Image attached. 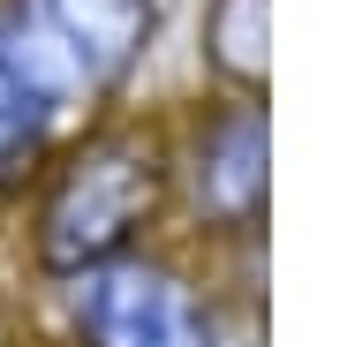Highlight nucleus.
<instances>
[{"mask_svg": "<svg viewBox=\"0 0 355 347\" xmlns=\"http://www.w3.org/2000/svg\"><path fill=\"white\" fill-rule=\"evenodd\" d=\"M265 0H212V69L234 83H265Z\"/></svg>", "mask_w": 355, "mask_h": 347, "instance_id": "423d86ee", "label": "nucleus"}, {"mask_svg": "<svg viewBox=\"0 0 355 347\" xmlns=\"http://www.w3.org/2000/svg\"><path fill=\"white\" fill-rule=\"evenodd\" d=\"M76 317L83 347H212V325L189 302V287L129 249L76 272Z\"/></svg>", "mask_w": 355, "mask_h": 347, "instance_id": "f03ea898", "label": "nucleus"}, {"mask_svg": "<svg viewBox=\"0 0 355 347\" xmlns=\"http://www.w3.org/2000/svg\"><path fill=\"white\" fill-rule=\"evenodd\" d=\"M83 91H114L159 30V0H23Z\"/></svg>", "mask_w": 355, "mask_h": 347, "instance_id": "20e7f679", "label": "nucleus"}, {"mask_svg": "<svg viewBox=\"0 0 355 347\" xmlns=\"http://www.w3.org/2000/svg\"><path fill=\"white\" fill-rule=\"evenodd\" d=\"M197 204L219 226H250L265 211V114H227L197 143Z\"/></svg>", "mask_w": 355, "mask_h": 347, "instance_id": "39448f33", "label": "nucleus"}, {"mask_svg": "<svg viewBox=\"0 0 355 347\" xmlns=\"http://www.w3.org/2000/svg\"><path fill=\"white\" fill-rule=\"evenodd\" d=\"M83 98L61 46L38 30L31 8H0V181H23L53 136V114Z\"/></svg>", "mask_w": 355, "mask_h": 347, "instance_id": "7ed1b4c3", "label": "nucleus"}, {"mask_svg": "<svg viewBox=\"0 0 355 347\" xmlns=\"http://www.w3.org/2000/svg\"><path fill=\"white\" fill-rule=\"evenodd\" d=\"M151 204H159V166H151V151L137 136L83 143L53 174L46 211H38V257H46V272L76 279L91 265H106V257H121L129 234L151 219Z\"/></svg>", "mask_w": 355, "mask_h": 347, "instance_id": "f257e3e1", "label": "nucleus"}]
</instances>
